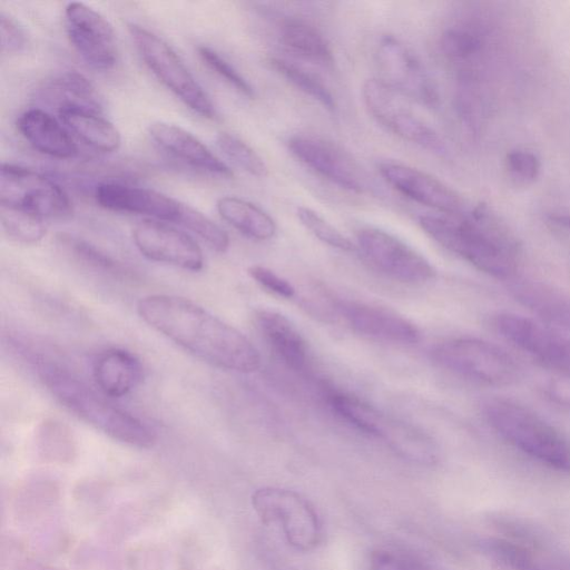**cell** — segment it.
I'll list each match as a JSON object with an SVG mask.
<instances>
[{
    "mask_svg": "<svg viewBox=\"0 0 570 570\" xmlns=\"http://www.w3.org/2000/svg\"><path fill=\"white\" fill-rule=\"evenodd\" d=\"M288 149L305 166L350 191L367 188V177L358 164L338 146L315 136L296 135L288 140Z\"/></svg>",
    "mask_w": 570,
    "mask_h": 570,
    "instance_id": "obj_15",
    "label": "cell"
},
{
    "mask_svg": "<svg viewBox=\"0 0 570 570\" xmlns=\"http://www.w3.org/2000/svg\"><path fill=\"white\" fill-rule=\"evenodd\" d=\"M142 370L140 361L134 354L111 348L102 352L95 361L94 376L106 395L120 397L139 384Z\"/></svg>",
    "mask_w": 570,
    "mask_h": 570,
    "instance_id": "obj_24",
    "label": "cell"
},
{
    "mask_svg": "<svg viewBox=\"0 0 570 570\" xmlns=\"http://www.w3.org/2000/svg\"><path fill=\"white\" fill-rule=\"evenodd\" d=\"M65 23L71 45L88 65L99 70L115 66L116 36L102 14L82 2H70L65 9Z\"/></svg>",
    "mask_w": 570,
    "mask_h": 570,
    "instance_id": "obj_14",
    "label": "cell"
},
{
    "mask_svg": "<svg viewBox=\"0 0 570 570\" xmlns=\"http://www.w3.org/2000/svg\"><path fill=\"white\" fill-rule=\"evenodd\" d=\"M431 357L442 368L471 382L488 386L517 383L522 368L502 346L475 337L444 341L431 351Z\"/></svg>",
    "mask_w": 570,
    "mask_h": 570,
    "instance_id": "obj_5",
    "label": "cell"
},
{
    "mask_svg": "<svg viewBox=\"0 0 570 570\" xmlns=\"http://www.w3.org/2000/svg\"><path fill=\"white\" fill-rule=\"evenodd\" d=\"M488 425L533 460L570 472V440L539 413L514 400L494 397L482 406Z\"/></svg>",
    "mask_w": 570,
    "mask_h": 570,
    "instance_id": "obj_4",
    "label": "cell"
},
{
    "mask_svg": "<svg viewBox=\"0 0 570 570\" xmlns=\"http://www.w3.org/2000/svg\"><path fill=\"white\" fill-rule=\"evenodd\" d=\"M297 217L302 225L321 242L341 250H353L354 244L315 210L301 206Z\"/></svg>",
    "mask_w": 570,
    "mask_h": 570,
    "instance_id": "obj_35",
    "label": "cell"
},
{
    "mask_svg": "<svg viewBox=\"0 0 570 570\" xmlns=\"http://www.w3.org/2000/svg\"><path fill=\"white\" fill-rule=\"evenodd\" d=\"M37 442L40 451L51 458H69L75 450L69 426L56 419H46L38 425Z\"/></svg>",
    "mask_w": 570,
    "mask_h": 570,
    "instance_id": "obj_32",
    "label": "cell"
},
{
    "mask_svg": "<svg viewBox=\"0 0 570 570\" xmlns=\"http://www.w3.org/2000/svg\"><path fill=\"white\" fill-rule=\"evenodd\" d=\"M0 218L8 236L19 243L35 244L46 235L45 219L22 208L0 205Z\"/></svg>",
    "mask_w": 570,
    "mask_h": 570,
    "instance_id": "obj_31",
    "label": "cell"
},
{
    "mask_svg": "<svg viewBox=\"0 0 570 570\" xmlns=\"http://www.w3.org/2000/svg\"><path fill=\"white\" fill-rule=\"evenodd\" d=\"M178 224L194 232L217 252L224 253L229 246L227 233L205 214L189 205L184 204Z\"/></svg>",
    "mask_w": 570,
    "mask_h": 570,
    "instance_id": "obj_34",
    "label": "cell"
},
{
    "mask_svg": "<svg viewBox=\"0 0 570 570\" xmlns=\"http://www.w3.org/2000/svg\"><path fill=\"white\" fill-rule=\"evenodd\" d=\"M491 326L542 366L570 379V338L554 327L510 312L494 314Z\"/></svg>",
    "mask_w": 570,
    "mask_h": 570,
    "instance_id": "obj_9",
    "label": "cell"
},
{
    "mask_svg": "<svg viewBox=\"0 0 570 570\" xmlns=\"http://www.w3.org/2000/svg\"><path fill=\"white\" fill-rule=\"evenodd\" d=\"M481 48L480 38L471 30L451 28L441 37V50L451 60L463 61L475 55Z\"/></svg>",
    "mask_w": 570,
    "mask_h": 570,
    "instance_id": "obj_36",
    "label": "cell"
},
{
    "mask_svg": "<svg viewBox=\"0 0 570 570\" xmlns=\"http://www.w3.org/2000/svg\"><path fill=\"white\" fill-rule=\"evenodd\" d=\"M268 63L271 68L284 77L295 88L316 100L326 110L331 112L336 110V102L333 95L317 78L299 67L278 58H269Z\"/></svg>",
    "mask_w": 570,
    "mask_h": 570,
    "instance_id": "obj_30",
    "label": "cell"
},
{
    "mask_svg": "<svg viewBox=\"0 0 570 570\" xmlns=\"http://www.w3.org/2000/svg\"><path fill=\"white\" fill-rule=\"evenodd\" d=\"M381 80L402 96L428 107L439 101L436 87L416 56L397 38L386 35L377 46Z\"/></svg>",
    "mask_w": 570,
    "mask_h": 570,
    "instance_id": "obj_13",
    "label": "cell"
},
{
    "mask_svg": "<svg viewBox=\"0 0 570 570\" xmlns=\"http://www.w3.org/2000/svg\"><path fill=\"white\" fill-rule=\"evenodd\" d=\"M365 258L381 273L402 283L421 284L432 279L430 262L397 237L377 228H362L356 236Z\"/></svg>",
    "mask_w": 570,
    "mask_h": 570,
    "instance_id": "obj_12",
    "label": "cell"
},
{
    "mask_svg": "<svg viewBox=\"0 0 570 570\" xmlns=\"http://www.w3.org/2000/svg\"><path fill=\"white\" fill-rule=\"evenodd\" d=\"M197 51L203 62L238 92L249 98L254 96L250 83L217 51L206 46L198 47Z\"/></svg>",
    "mask_w": 570,
    "mask_h": 570,
    "instance_id": "obj_37",
    "label": "cell"
},
{
    "mask_svg": "<svg viewBox=\"0 0 570 570\" xmlns=\"http://www.w3.org/2000/svg\"><path fill=\"white\" fill-rule=\"evenodd\" d=\"M132 239L147 258L197 272L204 266L199 245L186 233L155 219H145L132 229Z\"/></svg>",
    "mask_w": 570,
    "mask_h": 570,
    "instance_id": "obj_17",
    "label": "cell"
},
{
    "mask_svg": "<svg viewBox=\"0 0 570 570\" xmlns=\"http://www.w3.org/2000/svg\"><path fill=\"white\" fill-rule=\"evenodd\" d=\"M248 274L259 286L278 296L291 298L295 294L289 282L267 267L253 265L248 268Z\"/></svg>",
    "mask_w": 570,
    "mask_h": 570,
    "instance_id": "obj_39",
    "label": "cell"
},
{
    "mask_svg": "<svg viewBox=\"0 0 570 570\" xmlns=\"http://www.w3.org/2000/svg\"><path fill=\"white\" fill-rule=\"evenodd\" d=\"M282 41L292 51L323 65L333 63L332 49L323 35L305 21L289 19L282 26Z\"/></svg>",
    "mask_w": 570,
    "mask_h": 570,
    "instance_id": "obj_28",
    "label": "cell"
},
{
    "mask_svg": "<svg viewBox=\"0 0 570 570\" xmlns=\"http://www.w3.org/2000/svg\"><path fill=\"white\" fill-rule=\"evenodd\" d=\"M419 223L440 245L479 271L495 278H514L521 245L487 206L476 205L462 216L422 215Z\"/></svg>",
    "mask_w": 570,
    "mask_h": 570,
    "instance_id": "obj_2",
    "label": "cell"
},
{
    "mask_svg": "<svg viewBox=\"0 0 570 570\" xmlns=\"http://www.w3.org/2000/svg\"><path fill=\"white\" fill-rule=\"evenodd\" d=\"M515 299L541 321L570 332V296L552 286L532 281L514 279L510 285Z\"/></svg>",
    "mask_w": 570,
    "mask_h": 570,
    "instance_id": "obj_22",
    "label": "cell"
},
{
    "mask_svg": "<svg viewBox=\"0 0 570 570\" xmlns=\"http://www.w3.org/2000/svg\"><path fill=\"white\" fill-rule=\"evenodd\" d=\"M40 377L50 393L82 421L122 443L148 449L155 433L139 419L119 409L60 366L37 361Z\"/></svg>",
    "mask_w": 570,
    "mask_h": 570,
    "instance_id": "obj_3",
    "label": "cell"
},
{
    "mask_svg": "<svg viewBox=\"0 0 570 570\" xmlns=\"http://www.w3.org/2000/svg\"><path fill=\"white\" fill-rule=\"evenodd\" d=\"M379 170L395 190L443 215L462 216L470 209L455 190L417 168L401 163L383 161L379 165Z\"/></svg>",
    "mask_w": 570,
    "mask_h": 570,
    "instance_id": "obj_16",
    "label": "cell"
},
{
    "mask_svg": "<svg viewBox=\"0 0 570 570\" xmlns=\"http://www.w3.org/2000/svg\"><path fill=\"white\" fill-rule=\"evenodd\" d=\"M395 90L379 79L363 86V98L372 116L394 135L433 154L443 156L446 146L438 132L416 117L399 99Z\"/></svg>",
    "mask_w": 570,
    "mask_h": 570,
    "instance_id": "obj_11",
    "label": "cell"
},
{
    "mask_svg": "<svg viewBox=\"0 0 570 570\" xmlns=\"http://www.w3.org/2000/svg\"><path fill=\"white\" fill-rule=\"evenodd\" d=\"M58 115L62 122L85 144L96 150L111 153L119 148L121 136L118 129L100 112L67 107Z\"/></svg>",
    "mask_w": 570,
    "mask_h": 570,
    "instance_id": "obj_25",
    "label": "cell"
},
{
    "mask_svg": "<svg viewBox=\"0 0 570 570\" xmlns=\"http://www.w3.org/2000/svg\"><path fill=\"white\" fill-rule=\"evenodd\" d=\"M58 239L76 259L91 268L117 277L126 278L132 276L131 271L127 266L80 237L61 234Z\"/></svg>",
    "mask_w": 570,
    "mask_h": 570,
    "instance_id": "obj_29",
    "label": "cell"
},
{
    "mask_svg": "<svg viewBox=\"0 0 570 570\" xmlns=\"http://www.w3.org/2000/svg\"><path fill=\"white\" fill-rule=\"evenodd\" d=\"M0 205L22 208L43 219L67 218L72 213L68 195L56 181L33 169L7 163L0 170Z\"/></svg>",
    "mask_w": 570,
    "mask_h": 570,
    "instance_id": "obj_10",
    "label": "cell"
},
{
    "mask_svg": "<svg viewBox=\"0 0 570 570\" xmlns=\"http://www.w3.org/2000/svg\"><path fill=\"white\" fill-rule=\"evenodd\" d=\"M254 510L266 524H278L287 542L308 551L322 540V527L313 505L301 494L281 488H262L252 498Z\"/></svg>",
    "mask_w": 570,
    "mask_h": 570,
    "instance_id": "obj_8",
    "label": "cell"
},
{
    "mask_svg": "<svg viewBox=\"0 0 570 570\" xmlns=\"http://www.w3.org/2000/svg\"><path fill=\"white\" fill-rule=\"evenodd\" d=\"M149 134L156 144L176 158L213 175L225 178L234 176L225 163L184 128L157 121L149 126Z\"/></svg>",
    "mask_w": 570,
    "mask_h": 570,
    "instance_id": "obj_20",
    "label": "cell"
},
{
    "mask_svg": "<svg viewBox=\"0 0 570 570\" xmlns=\"http://www.w3.org/2000/svg\"><path fill=\"white\" fill-rule=\"evenodd\" d=\"M340 315L355 332L380 341L414 344L420 338L417 327L390 309L356 301H341Z\"/></svg>",
    "mask_w": 570,
    "mask_h": 570,
    "instance_id": "obj_19",
    "label": "cell"
},
{
    "mask_svg": "<svg viewBox=\"0 0 570 570\" xmlns=\"http://www.w3.org/2000/svg\"><path fill=\"white\" fill-rule=\"evenodd\" d=\"M97 203L109 210L146 215L178 224L184 204L157 190L120 183L96 187Z\"/></svg>",
    "mask_w": 570,
    "mask_h": 570,
    "instance_id": "obj_18",
    "label": "cell"
},
{
    "mask_svg": "<svg viewBox=\"0 0 570 570\" xmlns=\"http://www.w3.org/2000/svg\"><path fill=\"white\" fill-rule=\"evenodd\" d=\"M216 207L224 220L250 238L266 240L276 233L275 220L250 202L225 196L217 200Z\"/></svg>",
    "mask_w": 570,
    "mask_h": 570,
    "instance_id": "obj_27",
    "label": "cell"
},
{
    "mask_svg": "<svg viewBox=\"0 0 570 570\" xmlns=\"http://www.w3.org/2000/svg\"><path fill=\"white\" fill-rule=\"evenodd\" d=\"M326 399L332 410L360 431L384 440L399 454L421 463L436 460L433 441L419 429L385 415L351 394L328 390Z\"/></svg>",
    "mask_w": 570,
    "mask_h": 570,
    "instance_id": "obj_6",
    "label": "cell"
},
{
    "mask_svg": "<svg viewBox=\"0 0 570 570\" xmlns=\"http://www.w3.org/2000/svg\"><path fill=\"white\" fill-rule=\"evenodd\" d=\"M129 32L146 66L164 86L193 111L206 118L216 117L209 96L164 39L135 23L129 24Z\"/></svg>",
    "mask_w": 570,
    "mask_h": 570,
    "instance_id": "obj_7",
    "label": "cell"
},
{
    "mask_svg": "<svg viewBox=\"0 0 570 570\" xmlns=\"http://www.w3.org/2000/svg\"><path fill=\"white\" fill-rule=\"evenodd\" d=\"M137 312L149 326L207 363L242 373L261 366L258 351L246 336L188 298L148 295L139 299Z\"/></svg>",
    "mask_w": 570,
    "mask_h": 570,
    "instance_id": "obj_1",
    "label": "cell"
},
{
    "mask_svg": "<svg viewBox=\"0 0 570 570\" xmlns=\"http://www.w3.org/2000/svg\"><path fill=\"white\" fill-rule=\"evenodd\" d=\"M45 99L57 110L76 107L96 112L102 111V99L95 86L83 75L67 71L55 77L45 88Z\"/></svg>",
    "mask_w": 570,
    "mask_h": 570,
    "instance_id": "obj_26",
    "label": "cell"
},
{
    "mask_svg": "<svg viewBox=\"0 0 570 570\" xmlns=\"http://www.w3.org/2000/svg\"><path fill=\"white\" fill-rule=\"evenodd\" d=\"M507 168L519 183L533 181L540 173V161L537 156L527 150H513L507 156Z\"/></svg>",
    "mask_w": 570,
    "mask_h": 570,
    "instance_id": "obj_38",
    "label": "cell"
},
{
    "mask_svg": "<svg viewBox=\"0 0 570 570\" xmlns=\"http://www.w3.org/2000/svg\"><path fill=\"white\" fill-rule=\"evenodd\" d=\"M216 144L227 158L246 173L255 177L267 175L268 168L263 158L238 137L220 132L216 137Z\"/></svg>",
    "mask_w": 570,
    "mask_h": 570,
    "instance_id": "obj_33",
    "label": "cell"
},
{
    "mask_svg": "<svg viewBox=\"0 0 570 570\" xmlns=\"http://www.w3.org/2000/svg\"><path fill=\"white\" fill-rule=\"evenodd\" d=\"M256 323L268 345L288 367L296 371L306 367V342L286 316L274 311H261L256 314Z\"/></svg>",
    "mask_w": 570,
    "mask_h": 570,
    "instance_id": "obj_23",
    "label": "cell"
},
{
    "mask_svg": "<svg viewBox=\"0 0 570 570\" xmlns=\"http://www.w3.org/2000/svg\"><path fill=\"white\" fill-rule=\"evenodd\" d=\"M1 51L16 53L24 49L27 37L22 27L9 14L0 13Z\"/></svg>",
    "mask_w": 570,
    "mask_h": 570,
    "instance_id": "obj_40",
    "label": "cell"
},
{
    "mask_svg": "<svg viewBox=\"0 0 570 570\" xmlns=\"http://www.w3.org/2000/svg\"><path fill=\"white\" fill-rule=\"evenodd\" d=\"M373 570H426L422 564L390 551H379L372 559Z\"/></svg>",
    "mask_w": 570,
    "mask_h": 570,
    "instance_id": "obj_41",
    "label": "cell"
},
{
    "mask_svg": "<svg viewBox=\"0 0 570 570\" xmlns=\"http://www.w3.org/2000/svg\"><path fill=\"white\" fill-rule=\"evenodd\" d=\"M17 128L43 155L68 159L78 153V147L66 128L43 109L31 108L22 112L17 120Z\"/></svg>",
    "mask_w": 570,
    "mask_h": 570,
    "instance_id": "obj_21",
    "label": "cell"
}]
</instances>
